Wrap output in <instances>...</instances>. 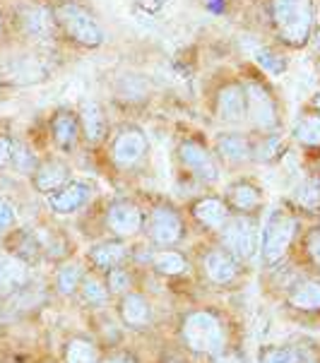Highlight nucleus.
<instances>
[{"instance_id": "c03bdc74", "label": "nucleus", "mask_w": 320, "mask_h": 363, "mask_svg": "<svg viewBox=\"0 0 320 363\" xmlns=\"http://www.w3.org/2000/svg\"><path fill=\"white\" fill-rule=\"evenodd\" d=\"M5 32V20H3V15H0V36H3Z\"/></svg>"}, {"instance_id": "6e6552de", "label": "nucleus", "mask_w": 320, "mask_h": 363, "mask_svg": "<svg viewBox=\"0 0 320 363\" xmlns=\"http://www.w3.org/2000/svg\"><path fill=\"white\" fill-rule=\"evenodd\" d=\"M178 159H181V164L186 166L190 174L198 176L200 181H205V183L219 181V166L214 162V157L200 143H195V140L181 143V147H178Z\"/></svg>"}, {"instance_id": "2f4dec72", "label": "nucleus", "mask_w": 320, "mask_h": 363, "mask_svg": "<svg viewBox=\"0 0 320 363\" xmlns=\"http://www.w3.org/2000/svg\"><path fill=\"white\" fill-rule=\"evenodd\" d=\"M133 286V274L126 267H116L106 272V289L109 294H128Z\"/></svg>"}, {"instance_id": "4c0bfd02", "label": "nucleus", "mask_w": 320, "mask_h": 363, "mask_svg": "<svg viewBox=\"0 0 320 363\" xmlns=\"http://www.w3.org/2000/svg\"><path fill=\"white\" fill-rule=\"evenodd\" d=\"M306 250H309L311 260L320 267V226L309 231V236H306Z\"/></svg>"}, {"instance_id": "a211bd4d", "label": "nucleus", "mask_w": 320, "mask_h": 363, "mask_svg": "<svg viewBox=\"0 0 320 363\" xmlns=\"http://www.w3.org/2000/svg\"><path fill=\"white\" fill-rule=\"evenodd\" d=\"M20 24L24 34L32 36V39H48L53 34L55 17L44 5H24L20 10Z\"/></svg>"}, {"instance_id": "cd10ccee", "label": "nucleus", "mask_w": 320, "mask_h": 363, "mask_svg": "<svg viewBox=\"0 0 320 363\" xmlns=\"http://www.w3.org/2000/svg\"><path fill=\"white\" fill-rule=\"evenodd\" d=\"M294 140L299 145H306V147H320V116L313 113V116H301V118L294 123Z\"/></svg>"}, {"instance_id": "37998d69", "label": "nucleus", "mask_w": 320, "mask_h": 363, "mask_svg": "<svg viewBox=\"0 0 320 363\" xmlns=\"http://www.w3.org/2000/svg\"><path fill=\"white\" fill-rule=\"evenodd\" d=\"M313 108L320 111V91H316V96H313Z\"/></svg>"}, {"instance_id": "c85d7f7f", "label": "nucleus", "mask_w": 320, "mask_h": 363, "mask_svg": "<svg viewBox=\"0 0 320 363\" xmlns=\"http://www.w3.org/2000/svg\"><path fill=\"white\" fill-rule=\"evenodd\" d=\"M79 294H82V301L87 306H94V308H99L109 301V289L106 284L99 279V277L94 274H84L82 284H79Z\"/></svg>"}, {"instance_id": "b1692460", "label": "nucleus", "mask_w": 320, "mask_h": 363, "mask_svg": "<svg viewBox=\"0 0 320 363\" xmlns=\"http://www.w3.org/2000/svg\"><path fill=\"white\" fill-rule=\"evenodd\" d=\"M217 152L221 159L231 164H243L253 159V145L241 133H224L217 138Z\"/></svg>"}, {"instance_id": "39448f33", "label": "nucleus", "mask_w": 320, "mask_h": 363, "mask_svg": "<svg viewBox=\"0 0 320 363\" xmlns=\"http://www.w3.org/2000/svg\"><path fill=\"white\" fill-rule=\"evenodd\" d=\"M221 248L236 260H250L258 250V226L255 221L245 214H236L229 217L224 226H221Z\"/></svg>"}, {"instance_id": "7c9ffc66", "label": "nucleus", "mask_w": 320, "mask_h": 363, "mask_svg": "<svg viewBox=\"0 0 320 363\" xmlns=\"http://www.w3.org/2000/svg\"><path fill=\"white\" fill-rule=\"evenodd\" d=\"M294 200H297L299 207L309 209V212L320 209V178H306L304 183H299Z\"/></svg>"}, {"instance_id": "58836bf2", "label": "nucleus", "mask_w": 320, "mask_h": 363, "mask_svg": "<svg viewBox=\"0 0 320 363\" xmlns=\"http://www.w3.org/2000/svg\"><path fill=\"white\" fill-rule=\"evenodd\" d=\"M133 3L145 12H159V10H164L171 0H133Z\"/></svg>"}, {"instance_id": "9d476101", "label": "nucleus", "mask_w": 320, "mask_h": 363, "mask_svg": "<svg viewBox=\"0 0 320 363\" xmlns=\"http://www.w3.org/2000/svg\"><path fill=\"white\" fill-rule=\"evenodd\" d=\"M92 200V186L84 181H70L55 193L46 195V205L53 214H75Z\"/></svg>"}, {"instance_id": "79ce46f5", "label": "nucleus", "mask_w": 320, "mask_h": 363, "mask_svg": "<svg viewBox=\"0 0 320 363\" xmlns=\"http://www.w3.org/2000/svg\"><path fill=\"white\" fill-rule=\"evenodd\" d=\"M104 363H135V361L128 359V356H111V359H106Z\"/></svg>"}, {"instance_id": "f704fd0d", "label": "nucleus", "mask_w": 320, "mask_h": 363, "mask_svg": "<svg viewBox=\"0 0 320 363\" xmlns=\"http://www.w3.org/2000/svg\"><path fill=\"white\" fill-rule=\"evenodd\" d=\"M12 166H15L20 174H32V171H36V159L32 152L27 150V147L17 145L15 143V150H12Z\"/></svg>"}, {"instance_id": "4be33fe9", "label": "nucleus", "mask_w": 320, "mask_h": 363, "mask_svg": "<svg viewBox=\"0 0 320 363\" xmlns=\"http://www.w3.org/2000/svg\"><path fill=\"white\" fill-rule=\"evenodd\" d=\"M263 205V195L253 183L236 181L226 188V207H233L238 214H248Z\"/></svg>"}, {"instance_id": "7ed1b4c3", "label": "nucleus", "mask_w": 320, "mask_h": 363, "mask_svg": "<svg viewBox=\"0 0 320 363\" xmlns=\"http://www.w3.org/2000/svg\"><path fill=\"white\" fill-rule=\"evenodd\" d=\"M55 24L65 32V36L70 41H75L79 46H101L104 44V29L101 24L94 20L89 10H84L82 5L77 3H60L58 8L53 10Z\"/></svg>"}, {"instance_id": "bb28decb", "label": "nucleus", "mask_w": 320, "mask_h": 363, "mask_svg": "<svg viewBox=\"0 0 320 363\" xmlns=\"http://www.w3.org/2000/svg\"><path fill=\"white\" fill-rule=\"evenodd\" d=\"M82 279H84L82 264L65 262L63 267H58V272H55V289H58V294H63V296H72L75 291H79Z\"/></svg>"}, {"instance_id": "423d86ee", "label": "nucleus", "mask_w": 320, "mask_h": 363, "mask_svg": "<svg viewBox=\"0 0 320 363\" xmlns=\"http://www.w3.org/2000/svg\"><path fill=\"white\" fill-rule=\"evenodd\" d=\"M147 152V138L140 128L128 125L114 138V145H111V159L118 169H131L145 157Z\"/></svg>"}, {"instance_id": "5701e85b", "label": "nucleus", "mask_w": 320, "mask_h": 363, "mask_svg": "<svg viewBox=\"0 0 320 363\" xmlns=\"http://www.w3.org/2000/svg\"><path fill=\"white\" fill-rule=\"evenodd\" d=\"M128 260V248L118 241H104L89 250V262L101 272H111L116 267H123Z\"/></svg>"}, {"instance_id": "9b49d317", "label": "nucleus", "mask_w": 320, "mask_h": 363, "mask_svg": "<svg viewBox=\"0 0 320 363\" xmlns=\"http://www.w3.org/2000/svg\"><path fill=\"white\" fill-rule=\"evenodd\" d=\"M143 224H145V217L135 202L118 200L106 209V226L121 238H131L135 233H140Z\"/></svg>"}, {"instance_id": "c9c22d12", "label": "nucleus", "mask_w": 320, "mask_h": 363, "mask_svg": "<svg viewBox=\"0 0 320 363\" xmlns=\"http://www.w3.org/2000/svg\"><path fill=\"white\" fill-rule=\"evenodd\" d=\"M17 224V212L8 200L0 198V233H8Z\"/></svg>"}, {"instance_id": "a878e982", "label": "nucleus", "mask_w": 320, "mask_h": 363, "mask_svg": "<svg viewBox=\"0 0 320 363\" xmlns=\"http://www.w3.org/2000/svg\"><path fill=\"white\" fill-rule=\"evenodd\" d=\"M63 363H99V352L87 337H72L63 349Z\"/></svg>"}, {"instance_id": "ea45409f", "label": "nucleus", "mask_w": 320, "mask_h": 363, "mask_svg": "<svg viewBox=\"0 0 320 363\" xmlns=\"http://www.w3.org/2000/svg\"><path fill=\"white\" fill-rule=\"evenodd\" d=\"M212 363H248V361H245V356L236 354V352H221L214 356Z\"/></svg>"}, {"instance_id": "4468645a", "label": "nucleus", "mask_w": 320, "mask_h": 363, "mask_svg": "<svg viewBox=\"0 0 320 363\" xmlns=\"http://www.w3.org/2000/svg\"><path fill=\"white\" fill-rule=\"evenodd\" d=\"M217 116L224 123H241L243 118H248V101H245V87L241 84H224L217 94Z\"/></svg>"}, {"instance_id": "a19ab883", "label": "nucleus", "mask_w": 320, "mask_h": 363, "mask_svg": "<svg viewBox=\"0 0 320 363\" xmlns=\"http://www.w3.org/2000/svg\"><path fill=\"white\" fill-rule=\"evenodd\" d=\"M205 3L210 5L212 12H221V10H224V0H205Z\"/></svg>"}, {"instance_id": "f03ea898", "label": "nucleus", "mask_w": 320, "mask_h": 363, "mask_svg": "<svg viewBox=\"0 0 320 363\" xmlns=\"http://www.w3.org/2000/svg\"><path fill=\"white\" fill-rule=\"evenodd\" d=\"M181 340L193 354L217 356L226 344L224 325L210 311H193L181 323Z\"/></svg>"}, {"instance_id": "393cba45", "label": "nucleus", "mask_w": 320, "mask_h": 363, "mask_svg": "<svg viewBox=\"0 0 320 363\" xmlns=\"http://www.w3.org/2000/svg\"><path fill=\"white\" fill-rule=\"evenodd\" d=\"M289 306L301 313H318L320 311V281L318 279L299 281V284L289 291Z\"/></svg>"}, {"instance_id": "2eb2a0df", "label": "nucleus", "mask_w": 320, "mask_h": 363, "mask_svg": "<svg viewBox=\"0 0 320 363\" xmlns=\"http://www.w3.org/2000/svg\"><path fill=\"white\" fill-rule=\"evenodd\" d=\"M32 183H34L36 193L51 195L58 188H63L65 183H70V169H67V164L60 162V159H46V162H41L36 166Z\"/></svg>"}, {"instance_id": "20e7f679", "label": "nucleus", "mask_w": 320, "mask_h": 363, "mask_svg": "<svg viewBox=\"0 0 320 363\" xmlns=\"http://www.w3.org/2000/svg\"><path fill=\"white\" fill-rule=\"evenodd\" d=\"M297 236V219L287 209H275L263 226V241H260V257L267 267H272L285 257V253Z\"/></svg>"}, {"instance_id": "c756f323", "label": "nucleus", "mask_w": 320, "mask_h": 363, "mask_svg": "<svg viewBox=\"0 0 320 363\" xmlns=\"http://www.w3.org/2000/svg\"><path fill=\"white\" fill-rule=\"evenodd\" d=\"M152 264H155V269L159 274H166V277H176L181 272H186V267H188L186 257L181 253H176V250H159V253L152 257Z\"/></svg>"}, {"instance_id": "dca6fc26", "label": "nucleus", "mask_w": 320, "mask_h": 363, "mask_svg": "<svg viewBox=\"0 0 320 363\" xmlns=\"http://www.w3.org/2000/svg\"><path fill=\"white\" fill-rule=\"evenodd\" d=\"M121 320L126 328L131 330H145L152 323V303L147 301L143 294H123L121 306H118Z\"/></svg>"}, {"instance_id": "aec40b11", "label": "nucleus", "mask_w": 320, "mask_h": 363, "mask_svg": "<svg viewBox=\"0 0 320 363\" xmlns=\"http://www.w3.org/2000/svg\"><path fill=\"white\" fill-rule=\"evenodd\" d=\"M79 133L84 135L89 145H99L104 138H106V116H104V108L96 101H84L82 108H79Z\"/></svg>"}, {"instance_id": "f3484780", "label": "nucleus", "mask_w": 320, "mask_h": 363, "mask_svg": "<svg viewBox=\"0 0 320 363\" xmlns=\"http://www.w3.org/2000/svg\"><path fill=\"white\" fill-rule=\"evenodd\" d=\"M51 135H53L55 147H58L60 152H67V155H70V152L77 147V140H79L77 116L67 108L55 111V116L51 118Z\"/></svg>"}, {"instance_id": "1a4fd4ad", "label": "nucleus", "mask_w": 320, "mask_h": 363, "mask_svg": "<svg viewBox=\"0 0 320 363\" xmlns=\"http://www.w3.org/2000/svg\"><path fill=\"white\" fill-rule=\"evenodd\" d=\"M245 101H248V118L253 121L258 130H275L277 106L272 94L263 84L253 82L245 87Z\"/></svg>"}, {"instance_id": "e433bc0d", "label": "nucleus", "mask_w": 320, "mask_h": 363, "mask_svg": "<svg viewBox=\"0 0 320 363\" xmlns=\"http://www.w3.org/2000/svg\"><path fill=\"white\" fill-rule=\"evenodd\" d=\"M12 150H15V140L10 135H0V171L12 164Z\"/></svg>"}, {"instance_id": "ddd939ff", "label": "nucleus", "mask_w": 320, "mask_h": 363, "mask_svg": "<svg viewBox=\"0 0 320 363\" xmlns=\"http://www.w3.org/2000/svg\"><path fill=\"white\" fill-rule=\"evenodd\" d=\"M202 274L212 281V284L226 286L236 279L238 274V260L226 253L224 248H212L202 257Z\"/></svg>"}, {"instance_id": "72a5a7b5", "label": "nucleus", "mask_w": 320, "mask_h": 363, "mask_svg": "<svg viewBox=\"0 0 320 363\" xmlns=\"http://www.w3.org/2000/svg\"><path fill=\"white\" fill-rule=\"evenodd\" d=\"M280 152H282V140L277 135H267V138H263V143H258L253 147V159H258V162H270Z\"/></svg>"}, {"instance_id": "473e14b6", "label": "nucleus", "mask_w": 320, "mask_h": 363, "mask_svg": "<svg viewBox=\"0 0 320 363\" xmlns=\"http://www.w3.org/2000/svg\"><path fill=\"white\" fill-rule=\"evenodd\" d=\"M255 60H258V65H260L263 70H267V72H270V75H282V72H285V67H287V60L282 58L280 53L267 51V48L258 51V53H255Z\"/></svg>"}, {"instance_id": "6ab92c4d", "label": "nucleus", "mask_w": 320, "mask_h": 363, "mask_svg": "<svg viewBox=\"0 0 320 363\" xmlns=\"http://www.w3.org/2000/svg\"><path fill=\"white\" fill-rule=\"evenodd\" d=\"M29 264H24L20 257L10 253H0V296L15 294L27 284Z\"/></svg>"}, {"instance_id": "412c9836", "label": "nucleus", "mask_w": 320, "mask_h": 363, "mask_svg": "<svg viewBox=\"0 0 320 363\" xmlns=\"http://www.w3.org/2000/svg\"><path fill=\"white\" fill-rule=\"evenodd\" d=\"M193 217L200 221L205 229H212V231H219L221 226L229 221V207H226L224 200L219 198H200L198 202L193 205Z\"/></svg>"}, {"instance_id": "0eeeda50", "label": "nucleus", "mask_w": 320, "mask_h": 363, "mask_svg": "<svg viewBox=\"0 0 320 363\" xmlns=\"http://www.w3.org/2000/svg\"><path fill=\"white\" fill-rule=\"evenodd\" d=\"M150 238L162 248H169V245H176L183 238V221L181 214L176 212L174 207L162 205L155 207L150 214Z\"/></svg>"}, {"instance_id": "f257e3e1", "label": "nucleus", "mask_w": 320, "mask_h": 363, "mask_svg": "<svg viewBox=\"0 0 320 363\" xmlns=\"http://www.w3.org/2000/svg\"><path fill=\"white\" fill-rule=\"evenodd\" d=\"M272 24L287 46L301 48L313 32V0H272Z\"/></svg>"}, {"instance_id": "f8f14e48", "label": "nucleus", "mask_w": 320, "mask_h": 363, "mask_svg": "<svg viewBox=\"0 0 320 363\" xmlns=\"http://www.w3.org/2000/svg\"><path fill=\"white\" fill-rule=\"evenodd\" d=\"M260 363H320L318 349L309 342H294V344H272L263 347L258 354Z\"/></svg>"}]
</instances>
